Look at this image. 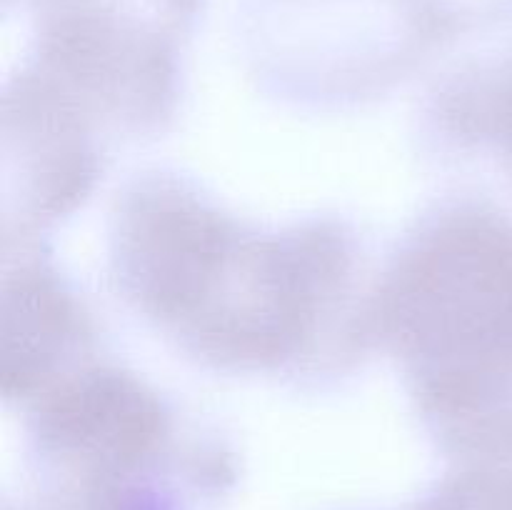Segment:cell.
<instances>
[{
  "label": "cell",
  "instance_id": "1",
  "mask_svg": "<svg viewBox=\"0 0 512 510\" xmlns=\"http://www.w3.org/2000/svg\"><path fill=\"white\" fill-rule=\"evenodd\" d=\"M105 248L118 298L203 368L320 380L375 348L378 275L335 215L253 225L195 180L150 170L115 198Z\"/></svg>",
  "mask_w": 512,
  "mask_h": 510
},
{
  "label": "cell",
  "instance_id": "2",
  "mask_svg": "<svg viewBox=\"0 0 512 510\" xmlns=\"http://www.w3.org/2000/svg\"><path fill=\"white\" fill-rule=\"evenodd\" d=\"M375 348L458 465H512V215L475 198L425 210L373 293Z\"/></svg>",
  "mask_w": 512,
  "mask_h": 510
},
{
  "label": "cell",
  "instance_id": "3",
  "mask_svg": "<svg viewBox=\"0 0 512 510\" xmlns=\"http://www.w3.org/2000/svg\"><path fill=\"white\" fill-rule=\"evenodd\" d=\"M20 413L43 510H218L238 483L220 435L113 360L70 370Z\"/></svg>",
  "mask_w": 512,
  "mask_h": 510
},
{
  "label": "cell",
  "instance_id": "4",
  "mask_svg": "<svg viewBox=\"0 0 512 510\" xmlns=\"http://www.w3.org/2000/svg\"><path fill=\"white\" fill-rule=\"evenodd\" d=\"M208 0H30L33 48L15 75L105 145L155 138L180 105V60Z\"/></svg>",
  "mask_w": 512,
  "mask_h": 510
},
{
  "label": "cell",
  "instance_id": "5",
  "mask_svg": "<svg viewBox=\"0 0 512 510\" xmlns=\"http://www.w3.org/2000/svg\"><path fill=\"white\" fill-rule=\"evenodd\" d=\"M243 35L260 70L320 95L383 88L438 45L410 0H245Z\"/></svg>",
  "mask_w": 512,
  "mask_h": 510
},
{
  "label": "cell",
  "instance_id": "6",
  "mask_svg": "<svg viewBox=\"0 0 512 510\" xmlns=\"http://www.w3.org/2000/svg\"><path fill=\"white\" fill-rule=\"evenodd\" d=\"M5 273L3 290V398L23 408L45 388L98 358V328L85 300L40 245Z\"/></svg>",
  "mask_w": 512,
  "mask_h": 510
},
{
  "label": "cell",
  "instance_id": "7",
  "mask_svg": "<svg viewBox=\"0 0 512 510\" xmlns=\"http://www.w3.org/2000/svg\"><path fill=\"white\" fill-rule=\"evenodd\" d=\"M425 135L443 153L488 158L512 178V48L445 75L425 105Z\"/></svg>",
  "mask_w": 512,
  "mask_h": 510
},
{
  "label": "cell",
  "instance_id": "8",
  "mask_svg": "<svg viewBox=\"0 0 512 510\" xmlns=\"http://www.w3.org/2000/svg\"><path fill=\"white\" fill-rule=\"evenodd\" d=\"M405 510H512V465H460Z\"/></svg>",
  "mask_w": 512,
  "mask_h": 510
},
{
  "label": "cell",
  "instance_id": "9",
  "mask_svg": "<svg viewBox=\"0 0 512 510\" xmlns=\"http://www.w3.org/2000/svg\"><path fill=\"white\" fill-rule=\"evenodd\" d=\"M435 43L512 18V0H410Z\"/></svg>",
  "mask_w": 512,
  "mask_h": 510
}]
</instances>
